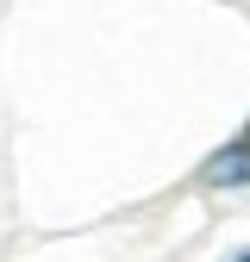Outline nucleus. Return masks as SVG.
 <instances>
[{"mask_svg": "<svg viewBox=\"0 0 250 262\" xmlns=\"http://www.w3.org/2000/svg\"><path fill=\"white\" fill-rule=\"evenodd\" d=\"M206 181H219V187H244V181H250V150H244V144H225V150L206 162Z\"/></svg>", "mask_w": 250, "mask_h": 262, "instance_id": "f257e3e1", "label": "nucleus"}, {"mask_svg": "<svg viewBox=\"0 0 250 262\" xmlns=\"http://www.w3.org/2000/svg\"><path fill=\"white\" fill-rule=\"evenodd\" d=\"M232 262H250V250H238V256H232Z\"/></svg>", "mask_w": 250, "mask_h": 262, "instance_id": "f03ea898", "label": "nucleus"}]
</instances>
